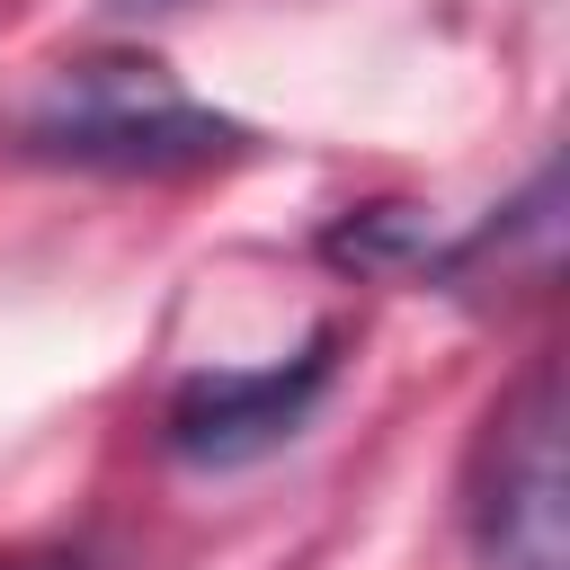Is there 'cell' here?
I'll return each instance as SVG.
<instances>
[{
    "label": "cell",
    "instance_id": "obj_5",
    "mask_svg": "<svg viewBox=\"0 0 570 570\" xmlns=\"http://www.w3.org/2000/svg\"><path fill=\"white\" fill-rule=\"evenodd\" d=\"M0 570H89L80 552H0Z\"/></svg>",
    "mask_w": 570,
    "mask_h": 570
},
{
    "label": "cell",
    "instance_id": "obj_1",
    "mask_svg": "<svg viewBox=\"0 0 570 570\" xmlns=\"http://www.w3.org/2000/svg\"><path fill=\"white\" fill-rule=\"evenodd\" d=\"M27 151L71 160V169H151L160 178V169H205V160L240 151V125L196 107L169 80V62L98 53V62H62L45 107L27 116Z\"/></svg>",
    "mask_w": 570,
    "mask_h": 570
},
{
    "label": "cell",
    "instance_id": "obj_4",
    "mask_svg": "<svg viewBox=\"0 0 570 570\" xmlns=\"http://www.w3.org/2000/svg\"><path fill=\"white\" fill-rule=\"evenodd\" d=\"M338 267H365V276H383V267H428L436 258V232H428V214L419 205H356L347 223H330V240H321Z\"/></svg>",
    "mask_w": 570,
    "mask_h": 570
},
{
    "label": "cell",
    "instance_id": "obj_2",
    "mask_svg": "<svg viewBox=\"0 0 570 570\" xmlns=\"http://www.w3.org/2000/svg\"><path fill=\"white\" fill-rule=\"evenodd\" d=\"M330 374H338V330H312V338H303L294 356H276V365L187 374V383L169 392V410H160L169 454H178V463H205V472L258 463V454H276V445L312 419V401L330 392Z\"/></svg>",
    "mask_w": 570,
    "mask_h": 570
},
{
    "label": "cell",
    "instance_id": "obj_3",
    "mask_svg": "<svg viewBox=\"0 0 570 570\" xmlns=\"http://www.w3.org/2000/svg\"><path fill=\"white\" fill-rule=\"evenodd\" d=\"M472 534L499 570H561V374L534 365L525 392L490 419Z\"/></svg>",
    "mask_w": 570,
    "mask_h": 570
}]
</instances>
